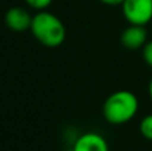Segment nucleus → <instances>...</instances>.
I'll use <instances>...</instances> for the list:
<instances>
[{
	"label": "nucleus",
	"instance_id": "f257e3e1",
	"mask_svg": "<svg viewBox=\"0 0 152 151\" xmlns=\"http://www.w3.org/2000/svg\"><path fill=\"white\" fill-rule=\"evenodd\" d=\"M103 117L115 126L126 125L136 117L139 111V99L128 90L112 92L103 103Z\"/></svg>",
	"mask_w": 152,
	"mask_h": 151
},
{
	"label": "nucleus",
	"instance_id": "f03ea898",
	"mask_svg": "<svg viewBox=\"0 0 152 151\" xmlns=\"http://www.w3.org/2000/svg\"><path fill=\"white\" fill-rule=\"evenodd\" d=\"M31 32L34 37L48 48L60 47L66 40V27L63 21L48 11H39L32 18Z\"/></svg>",
	"mask_w": 152,
	"mask_h": 151
},
{
	"label": "nucleus",
	"instance_id": "7ed1b4c3",
	"mask_svg": "<svg viewBox=\"0 0 152 151\" xmlns=\"http://www.w3.org/2000/svg\"><path fill=\"white\" fill-rule=\"evenodd\" d=\"M121 11L129 24L147 26L152 20V0H124Z\"/></svg>",
	"mask_w": 152,
	"mask_h": 151
},
{
	"label": "nucleus",
	"instance_id": "20e7f679",
	"mask_svg": "<svg viewBox=\"0 0 152 151\" xmlns=\"http://www.w3.org/2000/svg\"><path fill=\"white\" fill-rule=\"evenodd\" d=\"M148 42V32L145 26H136L129 24L123 29L120 35V43L127 50H139L145 45Z\"/></svg>",
	"mask_w": 152,
	"mask_h": 151
},
{
	"label": "nucleus",
	"instance_id": "39448f33",
	"mask_svg": "<svg viewBox=\"0 0 152 151\" xmlns=\"http://www.w3.org/2000/svg\"><path fill=\"white\" fill-rule=\"evenodd\" d=\"M71 151H110V146L103 135L88 131L75 139Z\"/></svg>",
	"mask_w": 152,
	"mask_h": 151
},
{
	"label": "nucleus",
	"instance_id": "423d86ee",
	"mask_svg": "<svg viewBox=\"0 0 152 151\" xmlns=\"http://www.w3.org/2000/svg\"><path fill=\"white\" fill-rule=\"evenodd\" d=\"M34 16L23 7H12L5 12L4 23L11 31L24 32L31 28Z\"/></svg>",
	"mask_w": 152,
	"mask_h": 151
},
{
	"label": "nucleus",
	"instance_id": "0eeeda50",
	"mask_svg": "<svg viewBox=\"0 0 152 151\" xmlns=\"http://www.w3.org/2000/svg\"><path fill=\"white\" fill-rule=\"evenodd\" d=\"M139 130L143 138L147 141H152V114H148L140 120Z\"/></svg>",
	"mask_w": 152,
	"mask_h": 151
},
{
	"label": "nucleus",
	"instance_id": "6e6552de",
	"mask_svg": "<svg viewBox=\"0 0 152 151\" xmlns=\"http://www.w3.org/2000/svg\"><path fill=\"white\" fill-rule=\"evenodd\" d=\"M27 3L28 7H31L32 10L36 11H44L52 4L53 0H24Z\"/></svg>",
	"mask_w": 152,
	"mask_h": 151
},
{
	"label": "nucleus",
	"instance_id": "1a4fd4ad",
	"mask_svg": "<svg viewBox=\"0 0 152 151\" xmlns=\"http://www.w3.org/2000/svg\"><path fill=\"white\" fill-rule=\"evenodd\" d=\"M142 55L147 66H150L152 68V40H148L144 47L142 48Z\"/></svg>",
	"mask_w": 152,
	"mask_h": 151
},
{
	"label": "nucleus",
	"instance_id": "9d476101",
	"mask_svg": "<svg viewBox=\"0 0 152 151\" xmlns=\"http://www.w3.org/2000/svg\"><path fill=\"white\" fill-rule=\"evenodd\" d=\"M103 4L105 5H111V7H115V5H121L124 0H100Z\"/></svg>",
	"mask_w": 152,
	"mask_h": 151
},
{
	"label": "nucleus",
	"instance_id": "9b49d317",
	"mask_svg": "<svg viewBox=\"0 0 152 151\" xmlns=\"http://www.w3.org/2000/svg\"><path fill=\"white\" fill-rule=\"evenodd\" d=\"M148 94H150V98L152 100V79L150 80V84H148Z\"/></svg>",
	"mask_w": 152,
	"mask_h": 151
}]
</instances>
